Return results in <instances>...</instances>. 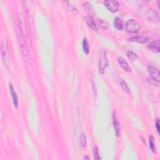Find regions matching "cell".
Instances as JSON below:
<instances>
[{
  "label": "cell",
  "mask_w": 160,
  "mask_h": 160,
  "mask_svg": "<svg viewBox=\"0 0 160 160\" xmlns=\"http://www.w3.org/2000/svg\"><path fill=\"white\" fill-rule=\"evenodd\" d=\"M148 81L149 83L150 84H152V85H155V83H158V82H157V81H155V80L152 79V78H151V79H149V78H148Z\"/></svg>",
  "instance_id": "cell-24"
},
{
  "label": "cell",
  "mask_w": 160,
  "mask_h": 160,
  "mask_svg": "<svg viewBox=\"0 0 160 160\" xmlns=\"http://www.w3.org/2000/svg\"><path fill=\"white\" fill-rule=\"evenodd\" d=\"M104 5L110 11L113 13L116 12L119 9V3L117 1L114 0H106L104 2Z\"/></svg>",
  "instance_id": "cell-6"
},
{
  "label": "cell",
  "mask_w": 160,
  "mask_h": 160,
  "mask_svg": "<svg viewBox=\"0 0 160 160\" xmlns=\"http://www.w3.org/2000/svg\"><path fill=\"white\" fill-rule=\"evenodd\" d=\"M127 56H128L129 60H131L132 61L136 60L137 58H138L137 54L131 51H128V52H127Z\"/></svg>",
  "instance_id": "cell-18"
},
{
  "label": "cell",
  "mask_w": 160,
  "mask_h": 160,
  "mask_svg": "<svg viewBox=\"0 0 160 160\" xmlns=\"http://www.w3.org/2000/svg\"><path fill=\"white\" fill-rule=\"evenodd\" d=\"M148 49L151 50L155 53H159L160 51V43L159 40H156L155 41H153L148 44Z\"/></svg>",
  "instance_id": "cell-7"
},
{
  "label": "cell",
  "mask_w": 160,
  "mask_h": 160,
  "mask_svg": "<svg viewBox=\"0 0 160 160\" xmlns=\"http://www.w3.org/2000/svg\"><path fill=\"white\" fill-rule=\"evenodd\" d=\"M83 48L84 52L86 54H88L90 52V48H89V45H88L87 40L86 38H84L83 41Z\"/></svg>",
  "instance_id": "cell-17"
},
{
  "label": "cell",
  "mask_w": 160,
  "mask_h": 160,
  "mask_svg": "<svg viewBox=\"0 0 160 160\" xmlns=\"http://www.w3.org/2000/svg\"><path fill=\"white\" fill-rule=\"evenodd\" d=\"M90 158H89V157H88V156H84V159H89Z\"/></svg>",
  "instance_id": "cell-25"
},
{
  "label": "cell",
  "mask_w": 160,
  "mask_h": 160,
  "mask_svg": "<svg viewBox=\"0 0 160 160\" xmlns=\"http://www.w3.org/2000/svg\"><path fill=\"white\" fill-rule=\"evenodd\" d=\"M109 64V61L106 57V51L102 50L100 53V60H99V71L100 73L103 74L105 71L106 68Z\"/></svg>",
  "instance_id": "cell-3"
},
{
  "label": "cell",
  "mask_w": 160,
  "mask_h": 160,
  "mask_svg": "<svg viewBox=\"0 0 160 160\" xmlns=\"http://www.w3.org/2000/svg\"><path fill=\"white\" fill-rule=\"evenodd\" d=\"M93 155H94V159L96 160L100 159V156L98 152V149L97 147H94L93 148Z\"/></svg>",
  "instance_id": "cell-21"
},
{
  "label": "cell",
  "mask_w": 160,
  "mask_h": 160,
  "mask_svg": "<svg viewBox=\"0 0 160 160\" xmlns=\"http://www.w3.org/2000/svg\"><path fill=\"white\" fill-rule=\"evenodd\" d=\"M129 41H136L140 43H145L148 40V38L146 37H143V36H137V37H133L129 39Z\"/></svg>",
  "instance_id": "cell-13"
},
{
  "label": "cell",
  "mask_w": 160,
  "mask_h": 160,
  "mask_svg": "<svg viewBox=\"0 0 160 160\" xmlns=\"http://www.w3.org/2000/svg\"><path fill=\"white\" fill-rule=\"evenodd\" d=\"M146 16L149 21L157 23L159 22V15L158 12L153 9H149L146 12Z\"/></svg>",
  "instance_id": "cell-4"
},
{
  "label": "cell",
  "mask_w": 160,
  "mask_h": 160,
  "mask_svg": "<svg viewBox=\"0 0 160 160\" xmlns=\"http://www.w3.org/2000/svg\"><path fill=\"white\" fill-rule=\"evenodd\" d=\"M80 144L82 147H85L86 145V136L84 133H81V137H80Z\"/></svg>",
  "instance_id": "cell-19"
},
{
  "label": "cell",
  "mask_w": 160,
  "mask_h": 160,
  "mask_svg": "<svg viewBox=\"0 0 160 160\" xmlns=\"http://www.w3.org/2000/svg\"><path fill=\"white\" fill-rule=\"evenodd\" d=\"M125 28L129 33H137L141 29V25L135 19H129L126 23Z\"/></svg>",
  "instance_id": "cell-2"
},
{
  "label": "cell",
  "mask_w": 160,
  "mask_h": 160,
  "mask_svg": "<svg viewBox=\"0 0 160 160\" xmlns=\"http://www.w3.org/2000/svg\"><path fill=\"white\" fill-rule=\"evenodd\" d=\"M147 70H148V73L150 76H151L152 79L155 80V81L159 83L160 80V74H159V71L158 68H156L153 66H148Z\"/></svg>",
  "instance_id": "cell-5"
},
{
  "label": "cell",
  "mask_w": 160,
  "mask_h": 160,
  "mask_svg": "<svg viewBox=\"0 0 160 160\" xmlns=\"http://www.w3.org/2000/svg\"><path fill=\"white\" fill-rule=\"evenodd\" d=\"M114 26L118 30H122L123 28V22L122 19L116 17L114 21Z\"/></svg>",
  "instance_id": "cell-14"
},
{
  "label": "cell",
  "mask_w": 160,
  "mask_h": 160,
  "mask_svg": "<svg viewBox=\"0 0 160 160\" xmlns=\"http://www.w3.org/2000/svg\"><path fill=\"white\" fill-rule=\"evenodd\" d=\"M1 53L2 57L4 60V61H8L9 60V55H8V51L7 48V46L5 44V41L2 40L1 41Z\"/></svg>",
  "instance_id": "cell-11"
},
{
  "label": "cell",
  "mask_w": 160,
  "mask_h": 160,
  "mask_svg": "<svg viewBox=\"0 0 160 160\" xmlns=\"http://www.w3.org/2000/svg\"><path fill=\"white\" fill-rule=\"evenodd\" d=\"M84 19H85L86 23L88 25V27L91 28L94 31L98 32V28H97L95 23H94V20L93 19V18H92V17H91V16H86V17L84 18Z\"/></svg>",
  "instance_id": "cell-9"
},
{
  "label": "cell",
  "mask_w": 160,
  "mask_h": 160,
  "mask_svg": "<svg viewBox=\"0 0 160 160\" xmlns=\"http://www.w3.org/2000/svg\"><path fill=\"white\" fill-rule=\"evenodd\" d=\"M15 29L16 35H17L19 41V43L21 44V47L23 52V54L24 56L25 60H27L28 58V50L27 43H26V41L25 39V36L23 33L22 32V30L20 27V23L18 21V18H16V22H15Z\"/></svg>",
  "instance_id": "cell-1"
},
{
  "label": "cell",
  "mask_w": 160,
  "mask_h": 160,
  "mask_svg": "<svg viewBox=\"0 0 160 160\" xmlns=\"http://www.w3.org/2000/svg\"><path fill=\"white\" fill-rule=\"evenodd\" d=\"M84 7H85V8L87 9V10H91L92 9V6H91V5L90 4V3H88V2H86L85 4H84Z\"/></svg>",
  "instance_id": "cell-22"
},
{
  "label": "cell",
  "mask_w": 160,
  "mask_h": 160,
  "mask_svg": "<svg viewBox=\"0 0 160 160\" xmlns=\"http://www.w3.org/2000/svg\"><path fill=\"white\" fill-rule=\"evenodd\" d=\"M120 84H121V88H123V90L125 91L126 93H129L130 90L129 89L128 86L127 85V83L125 82V81L123 80H121L120 81Z\"/></svg>",
  "instance_id": "cell-20"
},
{
  "label": "cell",
  "mask_w": 160,
  "mask_h": 160,
  "mask_svg": "<svg viewBox=\"0 0 160 160\" xmlns=\"http://www.w3.org/2000/svg\"><path fill=\"white\" fill-rule=\"evenodd\" d=\"M113 126H114V128H115V130L116 135L118 137L120 135L121 127H120V124L119 123V121L118 120L115 112H113Z\"/></svg>",
  "instance_id": "cell-8"
},
{
  "label": "cell",
  "mask_w": 160,
  "mask_h": 160,
  "mask_svg": "<svg viewBox=\"0 0 160 160\" xmlns=\"http://www.w3.org/2000/svg\"><path fill=\"white\" fill-rule=\"evenodd\" d=\"M159 119H156V121H155V126L156 128V130H157L158 133L159 134Z\"/></svg>",
  "instance_id": "cell-23"
},
{
  "label": "cell",
  "mask_w": 160,
  "mask_h": 160,
  "mask_svg": "<svg viewBox=\"0 0 160 160\" xmlns=\"http://www.w3.org/2000/svg\"><path fill=\"white\" fill-rule=\"evenodd\" d=\"M149 147L150 149H151L153 153H156V148L155 144V138L153 136L150 135L149 137Z\"/></svg>",
  "instance_id": "cell-15"
},
{
  "label": "cell",
  "mask_w": 160,
  "mask_h": 160,
  "mask_svg": "<svg viewBox=\"0 0 160 160\" xmlns=\"http://www.w3.org/2000/svg\"><path fill=\"white\" fill-rule=\"evenodd\" d=\"M98 24L99 27L101 28L104 29V30H106V29H108V27H109L108 23L107 22L102 20V19H99V20L98 21Z\"/></svg>",
  "instance_id": "cell-16"
},
{
  "label": "cell",
  "mask_w": 160,
  "mask_h": 160,
  "mask_svg": "<svg viewBox=\"0 0 160 160\" xmlns=\"http://www.w3.org/2000/svg\"><path fill=\"white\" fill-rule=\"evenodd\" d=\"M9 92H10V94H11V95L12 96L13 103L14 106L15 108H18V100L17 95H16V91H15L14 88H13V86L11 84H9Z\"/></svg>",
  "instance_id": "cell-10"
},
{
  "label": "cell",
  "mask_w": 160,
  "mask_h": 160,
  "mask_svg": "<svg viewBox=\"0 0 160 160\" xmlns=\"http://www.w3.org/2000/svg\"><path fill=\"white\" fill-rule=\"evenodd\" d=\"M118 63L121 66V67L124 70L127 71V72H129V71H131V68L129 66L128 63H127L123 57H118Z\"/></svg>",
  "instance_id": "cell-12"
}]
</instances>
